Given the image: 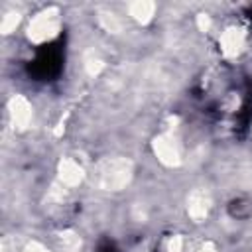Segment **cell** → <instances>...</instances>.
I'll return each mask as SVG.
<instances>
[{"label": "cell", "instance_id": "obj_1", "mask_svg": "<svg viewBox=\"0 0 252 252\" xmlns=\"http://www.w3.org/2000/svg\"><path fill=\"white\" fill-rule=\"evenodd\" d=\"M59 53L53 51L51 47H47L43 53H39V57L35 59V65H37V73L41 77H49L53 73H57L59 69Z\"/></svg>", "mask_w": 252, "mask_h": 252}]
</instances>
